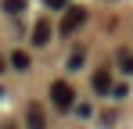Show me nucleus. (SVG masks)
Here are the masks:
<instances>
[{
  "label": "nucleus",
  "mask_w": 133,
  "mask_h": 129,
  "mask_svg": "<svg viewBox=\"0 0 133 129\" xmlns=\"http://www.w3.org/2000/svg\"><path fill=\"white\" fill-rule=\"evenodd\" d=\"M83 22H87V7L68 4V7H65V18H61V25H58V32H61V36H72V32H76Z\"/></svg>",
  "instance_id": "f257e3e1"
},
{
  "label": "nucleus",
  "mask_w": 133,
  "mask_h": 129,
  "mask_svg": "<svg viewBox=\"0 0 133 129\" xmlns=\"http://www.w3.org/2000/svg\"><path fill=\"white\" fill-rule=\"evenodd\" d=\"M50 101L58 111H68V108H76V90L65 83V79H58V83L50 86Z\"/></svg>",
  "instance_id": "f03ea898"
},
{
  "label": "nucleus",
  "mask_w": 133,
  "mask_h": 129,
  "mask_svg": "<svg viewBox=\"0 0 133 129\" xmlns=\"http://www.w3.org/2000/svg\"><path fill=\"white\" fill-rule=\"evenodd\" d=\"M25 126H29V129H47V118H43V108H40V104H29Z\"/></svg>",
  "instance_id": "7ed1b4c3"
},
{
  "label": "nucleus",
  "mask_w": 133,
  "mask_h": 129,
  "mask_svg": "<svg viewBox=\"0 0 133 129\" xmlns=\"http://www.w3.org/2000/svg\"><path fill=\"white\" fill-rule=\"evenodd\" d=\"M90 86H94V93H108V90H111L108 72H104V68H97V72H94V79H90Z\"/></svg>",
  "instance_id": "20e7f679"
},
{
  "label": "nucleus",
  "mask_w": 133,
  "mask_h": 129,
  "mask_svg": "<svg viewBox=\"0 0 133 129\" xmlns=\"http://www.w3.org/2000/svg\"><path fill=\"white\" fill-rule=\"evenodd\" d=\"M32 40H36V47L50 40V25H47V22H36V29H32Z\"/></svg>",
  "instance_id": "39448f33"
},
{
  "label": "nucleus",
  "mask_w": 133,
  "mask_h": 129,
  "mask_svg": "<svg viewBox=\"0 0 133 129\" xmlns=\"http://www.w3.org/2000/svg\"><path fill=\"white\" fill-rule=\"evenodd\" d=\"M11 64H15L18 72H25V68H29V54H25V50H15V54H11Z\"/></svg>",
  "instance_id": "423d86ee"
},
{
  "label": "nucleus",
  "mask_w": 133,
  "mask_h": 129,
  "mask_svg": "<svg viewBox=\"0 0 133 129\" xmlns=\"http://www.w3.org/2000/svg\"><path fill=\"white\" fill-rule=\"evenodd\" d=\"M4 11H7V15H22V11H25V0H4Z\"/></svg>",
  "instance_id": "0eeeda50"
},
{
  "label": "nucleus",
  "mask_w": 133,
  "mask_h": 129,
  "mask_svg": "<svg viewBox=\"0 0 133 129\" xmlns=\"http://www.w3.org/2000/svg\"><path fill=\"white\" fill-rule=\"evenodd\" d=\"M119 64H122V72H133V54L130 50H119Z\"/></svg>",
  "instance_id": "6e6552de"
},
{
  "label": "nucleus",
  "mask_w": 133,
  "mask_h": 129,
  "mask_svg": "<svg viewBox=\"0 0 133 129\" xmlns=\"http://www.w3.org/2000/svg\"><path fill=\"white\" fill-rule=\"evenodd\" d=\"M43 4H47V7H54V11H65L72 0H43Z\"/></svg>",
  "instance_id": "1a4fd4ad"
},
{
  "label": "nucleus",
  "mask_w": 133,
  "mask_h": 129,
  "mask_svg": "<svg viewBox=\"0 0 133 129\" xmlns=\"http://www.w3.org/2000/svg\"><path fill=\"white\" fill-rule=\"evenodd\" d=\"M108 93H111V97H126V93H130V86H126V83H122V86H111Z\"/></svg>",
  "instance_id": "9d476101"
},
{
  "label": "nucleus",
  "mask_w": 133,
  "mask_h": 129,
  "mask_svg": "<svg viewBox=\"0 0 133 129\" xmlns=\"http://www.w3.org/2000/svg\"><path fill=\"white\" fill-rule=\"evenodd\" d=\"M0 72H4V58H0Z\"/></svg>",
  "instance_id": "9b49d317"
},
{
  "label": "nucleus",
  "mask_w": 133,
  "mask_h": 129,
  "mask_svg": "<svg viewBox=\"0 0 133 129\" xmlns=\"http://www.w3.org/2000/svg\"><path fill=\"white\" fill-rule=\"evenodd\" d=\"M0 129H15V126H0Z\"/></svg>",
  "instance_id": "f8f14e48"
}]
</instances>
